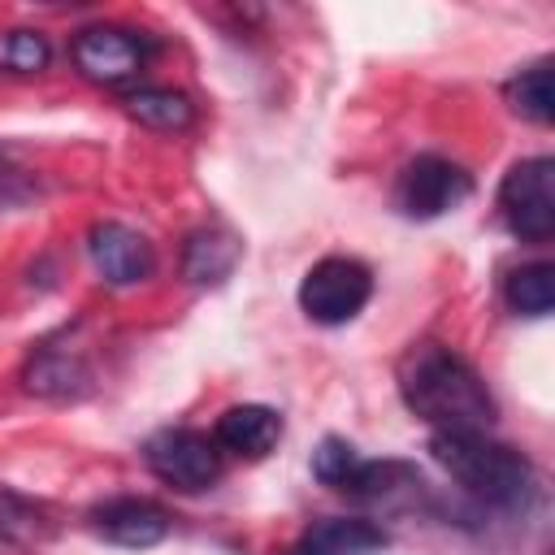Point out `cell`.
<instances>
[{"label":"cell","mask_w":555,"mask_h":555,"mask_svg":"<svg viewBox=\"0 0 555 555\" xmlns=\"http://www.w3.org/2000/svg\"><path fill=\"white\" fill-rule=\"evenodd\" d=\"M399 395L429 429H490L494 395L481 373L442 343H412L399 360Z\"/></svg>","instance_id":"6da1fadb"},{"label":"cell","mask_w":555,"mask_h":555,"mask_svg":"<svg viewBox=\"0 0 555 555\" xmlns=\"http://www.w3.org/2000/svg\"><path fill=\"white\" fill-rule=\"evenodd\" d=\"M429 451L442 464V473L486 507L507 512L529 499V486H533L529 460L516 447L490 438L486 429H434Z\"/></svg>","instance_id":"7a4b0ae2"},{"label":"cell","mask_w":555,"mask_h":555,"mask_svg":"<svg viewBox=\"0 0 555 555\" xmlns=\"http://www.w3.org/2000/svg\"><path fill=\"white\" fill-rule=\"evenodd\" d=\"M499 212L520 243H546L555 234V160H516L499 182Z\"/></svg>","instance_id":"3957f363"},{"label":"cell","mask_w":555,"mask_h":555,"mask_svg":"<svg viewBox=\"0 0 555 555\" xmlns=\"http://www.w3.org/2000/svg\"><path fill=\"white\" fill-rule=\"evenodd\" d=\"M373 295V273L356 256H325L299 282V308L317 325H347Z\"/></svg>","instance_id":"277c9868"},{"label":"cell","mask_w":555,"mask_h":555,"mask_svg":"<svg viewBox=\"0 0 555 555\" xmlns=\"http://www.w3.org/2000/svg\"><path fill=\"white\" fill-rule=\"evenodd\" d=\"M143 464L165 486H173L182 494H195V490L217 486V477H221V447L208 434H199V429H186V425L173 429L169 425V429H156L143 442Z\"/></svg>","instance_id":"5b68a950"},{"label":"cell","mask_w":555,"mask_h":555,"mask_svg":"<svg viewBox=\"0 0 555 555\" xmlns=\"http://www.w3.org/2000/svg\"><path fill=\"white\" fill-rule=\"evenodd\" d=\"M468 191H473V178L455 160L425 152V156H416V160H408L399 169L395 208L403 217H412V221H434V217L460 208L468 199Z\"/></svg>","instance_id":"8992f818"},{"label":"cell","mask_w":555,"mask_h":555,"mask_svg":"<svg viewBox=\"0 0 555 555\" xmlns=\"http://www.w3.org/2000/svg\"><path fill=\"white\" fill-rule=\"evenodd\" d=\"M69 61L95 87H126L147 65V43L126 26H82L69 43Z\"/></svg>","instance_id":"52a82bcc"},{"label":"cell","mask_w":555,"mask_h":555,"mask_svg":"<svg viewBox=\"0 0 555 555\" xmlns=\"http://www.w3.org/2000/svg\"><path fill=\"white\" fill-rule=\"evenodd\" d=\"M87 256L104 286H139L156 273L152 243L126 221H95L87 234Z\"/></svg>","instance_id":"ba28073f"},{"label":"cell","mask_w":555,"mask_h":555,"mask_svg":"<svg viewBox=\"0 0 555 555\" xmlns=\"http://www.w3.org/2000/svg\"><path fill=\"white\" fill-rule=\"evenodd\" d=\"M91 533L113 542V546H126V551H147L156 542L169 538L173 520L169 512L156 503V499H139V494H117V499H104L100 507H91Z\"/></svg>","instance_id":"9c48e42d"},{"label":"cell","mask_w":555,"mask_h":555,"mask_svg":"<svg viewBox=\"0 0 555 555\" xmlns=\"http://www.w3.org/2000/svg\"><path fill=\"white\" fill-rule=\"evenodd\" d=\"M22 382L30 395L39 399H78L91 390V364L78 347L69 343H43L26 369H22Z\"/></svg>","instance_id":"30bf717a"},{"label":"cell","mask_w":555,"mask_h":555,"mask_svg":"<svg viewBox=\"0 0 555 555\" xmlns=\"http://www.w3.org/2000/svg\"><path fill=\"white\" fill-rule=\"evenodd\" d=\"M243 260V238L221 225V221H208V225H195L182 243V278L191 286H221Z\"/></svg>","instance_id":"8fae6325"},{"label":"cell","mask_w":555,"mask_h":555,"mask_svg":"<svg viewBox=\"0 0 555 555\" xmlns=\"http://www.w3.org/2000/svg\"><path fill=\"white\" fill-rule=\"evenodd\" d=\"M212 442L221 447V455H238V460H264L278 442H282V416L269 403H238L225 408L217 416Z\"/></svg>","instance_id":"7c38bea8"},{"label":"cell","mask_w":555,"mask_h":555,"mask_svg":"<svg viewBox=\"0 0 555 555\" xmlns=\"http://www.w3.org/2000/svg\"><path fill=\"white\" fill-rule=\"evenodd\" d=\"M386 546V529L364 520V516H325V520H312L291 555H369V551H382Z\"/></svg>","instance_id":"4fadbf2b"},{"label":"cell","mask_w":555,"mask_h":555,"mask_svg":"<svg viewBox=\"0 0 555 555\" xmlns=\"http://www.w3.org/2000/svg\"><path fill=\"white\" fill-rule=\"evenodd\" d=\"M56 538V512L43 499L0 486V542L13 551H39Z\"/></svg>","instance_id":"5bb4252c"},{"label":"cell","mask_w":555,"mask_h":555,"mask_svg":"<svg viewBox=\"0 0 555 555\" xmlns=\"http://www.w3.org/2000/svg\"><path fill=\"white\" fill-rule=\"evenodd\" d=\"M126 113L147 126V130H160V134H182L195 126V104L186 91H173V87H134L126 91Z\"/></svg>","instance_id":"9a60e30c"},{"label":"cell","mask_w":555,"mask_h":555,"mask_svg":"<svg viewBox=\"0 0 555 555\" xmlns=\"http://www.w3.org/2000/svg\"><path fill=\"white\" fill-rule=\"evenodd\" d=\"M503 304L516 317H546L555 308V264L551 260L516 264L503 278Z\"/></svg>","instance_id":"2e32d148"},{"label":"cell","mask_w":555,"mask_h":555,"mask_svg":"<svg viewBox=\"0 0 555 555\" xmlns=\"http://www.w3.org/2000/svg\"><path fill=\"white\" fill-rule=\"evenodd\" d=\"M507 104L533 121V126H551V113H555V91H551V61H533L525 65L512 82H507Z\"/></svg>","instance_id":"e0dca14e"},{"label":"cell","mask_w":555,"mask_h":555,"mask_svg":"<svg viewBox=\"0 0 555 555\" xmlns=\"http://www.w3.org/2000/svg\"><path fill=\"white\" fill-rule=\"evenodd\" d=\"M360 468H364L360 447H351V442H347V438H338V434L321 438V442H317V451H312V477H317L321 486L338 490V494H347V490H351V481H356V473H360Z\"/></svg>","instance_id":"ac0fdd59"},{"label":"cell","mask_w":555,"mask_h":555,"mask_svg":"<svg viewBox=\"0 0 555 555\" xmlns=\"http://www.w3.org/2000/svg\"><path fill=\"white\" fill-rule=\"evenodd\" d=\"M0 61L13 74H43L48 61H52V43L39 30H9L4 48H0Z\"/></svg>","instance_id":"d6986e66"},{"label":"cell","mask_w":555,"mask_h":555,"mask_svg":"<svg viewBox=\"0 0 555 555\" xmlns=\"http://www.w3.org/2000/svg\"><path fill=\"white\" fill-rule=\"evenodd\" d=\"M22 182H26V169L13 160V152H9V147H0V199H9Z\"/></svg>","instance_id":"ffe728a7"}]
</instances>
